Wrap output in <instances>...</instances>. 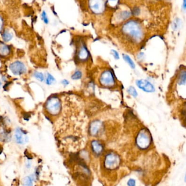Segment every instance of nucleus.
I'll use <instances>...</instances> for the list:
<instances>
[{
	"label": "nucleus",
	"mask_w": 186,
	"mask_h": 186,
	"mask_svg": "<svg viewBox=\"0 0 186 186\" xmlns=\"http://www.w3.org/2000/svg\"><path fill=\"white\" fill-rule=\"evenodd\" d=\"M122 30L125 34L136 41L141 40L143 35L141 26L135 21H129L126 23Z\"/></svg>",
	"instance_id": "obj_1"
},
{
	"label": "nucleus",
	"mask_w": 186,
	"mask_h": 186,
	"mask_svg": "<svg viewBox=\"0 0 186 186\" xmlns=\"http://www.w3.org/2000/svg\"><path fill=\"white\" fill-rule=\"evenodd\" d=\"M120 158L117 154L114 152H110L105 156L103 164L104 166L108 170H114L119 166Z\"/></svg>",
	"instance_id": "obj_2"
},
{
	"label": "nucleus",
	"mask_w": 186,
	"mask_h": 186,
	"mask_svg": "<svg viewBox=\"0 0 186 186\" xmlns=\"http://www.w3.org/2000/svg\"><path fill=\"white\" fill-rule=\"evenodd\" d=\"M151 138L150 133L145 130L143 129L139 133L136 139L137 146L141 149L148 148L151 144Z\"/></svg>",
	"instance_id": "obj_3"
},
{
	"label": "nucleus",
	"mask_w": 186,
	"mask_h": 186,
	"mask_svg": "<svg viewBox=\"0 0 186 186\" xmlns=\"http://www.w3.org/2000/svg\"><path fill=\"white\" fill-rule=\"evenodd\" d=\"M46 108L50 114L57 115L61 110V102L57 97L50 98L46 103Z\"/></svg>",
	"instance_id": "obj_4"
},
{
	"label": "nucleus",
	"mask_w": 186,
	"mask_h": 186,
	"mask_svg": "<svg viewBox=\"0 0 186 186\" xmlns=\"http://www.w3.org/2000/svg\"><path fill=\"white\" fill-rule=\"evenodd\" d=\"M89 7L94 13L100 14L105 9L104 0H89Z\"/></svg>",
	"instance_id": "obj_5"
},
{
	"label": "nucleus",
	"mask_w": 186,
	"mask_h": 186,
	"mask_svg": "<svg viewBox=\"0 0 186 186\" xmlns=\"http://www.w3.org/2000/svg\"><path fill=\"white\" fill-rule=\"evenodd\" d=\"M9 69L15 75H21L26 72L27 69L25 64L19 61H16L9 66Z\"/></svg>",
	"instance_id": "obj_6"
},
{
	"label": "nucleus",
	"mask_w": 186,
	"mask_h": 186,
	"mask_svg": "<svg viewBox=\"0 0 186 186\" xmlns=\"http://www.w3.org/2000/svg\"><path fill=\"white\" fill-rule=\"evenodd\" d=\"M100 82L103 86H110L114 84V76L110 70L105 71L103 72L100 77Z\"/></svg>",
	"instance_id": "obj_7"
},
{
	"label": "nucleus",
	"mask_w": 186,
	"mask_h": 186,
	"mask_svg": "<svg viewBox=\"0 0 186 186\" xmlns=\"http://www.w3.org/2000/svg\"><path fill=\"white\" fill-rule=\"evenodd\" d=\"M15 141L19 144H26L28 141V137L23 129L17 128L14 133Z\"/></svg>",
	"instance_id": "obj_8"
},
{
	"label": "nucleus",
	"mask_w": 186,
	"mask_h": 186,
	"mask_svg": "<svg viewBox=\"0 0 186 186\" xmlns=\"http://www.w3.org/2000/svg\"><path fill=\"white\" fill-rule=\"evenodd\" d=\"M136 84L138 87L147 93H152L155 91L154 86L149 81L145 80H137Z\"/></svg>",
	"instance_id": "obj_9"
},
{
	"label": "nucleus",
	"mask_w": 186,
	"mask_h": 186,
	"mask_svg": "<svg viewBox=\"0 0 186 186\" xmlns=\"http://www.w3.org/2000/svg\"><path fill=\"white\" fill-rule=\"evenodd\" d=\"M91 146L93 152L96 155L99 156L102 153L103 150V147L102 144L101 143H100L99 141H92L91 143Z\"/></svg>",
	"instance_id": "obj_10"
},
{
	"label": "nucleus",
	"mask_w": 186,
	"mask_h": 186,
	"mask_svg": "<svg viewBox=\"0 0 186 186\" xmlns=\"http://www.w3.org/2000/svg\"><path fill=\"white\" fill-rule=\"evenodd\" d=\"M101 127V123L99 120H95L93 122L90 126V133L93 136L96 135Z\"/></svg>",
	"instance_id": "obj_11"
},
{
	"label": "nucleus",
	"mask_w": 186,
	"mask_h": 186,
	"mask_svg": "<svg viewBox=\"0 0 186 186\" xmlns=\"http://www.w3.org/2000/svg\"><path fill=\"white\" fill-rule=\"evenodd\" d=\"M78 56L80 59L81 60H85L87 59L88 57H89V52L88 51L87 49L84 46H82L79 51L78 53Z\"/></svg>",
	"instance_id": "obj_12"
},
{
	"label": "nucleus",
	"mask_w": 186,
	"mask_h": 186,
	"mask_svg": "<svg viewBox=\"0 0 186 186\" xmlns=\"http://www.w3.org/2000/svg\"><path fill=\"white\" fill-rule=\"evenodd\" d=\"M178 83L179 86L186 84V70H182L180 72L178 76Z\"/></svg>",
	"instance_id": "obj_13"
},
{
	"label": "nucleus",
	"mask_w": 186,
	"mask_h": 186,
	"mask_svg": "<svg viewBox=\"0 0 186 186\" xmlns=\"http://www.w3.org/2000/svg\"><path fill=\"white\" fill-rule=\"evenodd\" d=\"M10 49L7 45L0 42V55L6 56L9 53Z\"/></svg>",
	"instance_id": "obj_14"
},
{
	"label": "nucleus",
	"mask_w": 186,
	"mask_h": 186,
	"mask_svg": "<svg viewBox=\"0 0 186 186\" xmlns=\"http://www.w3.org/2000/svg\"><path fill=\"white\" fill-rule=\"evenodd\" d=\"M33 178L31 176H26L23 180V186H33Z\"/></svg>",
	"instance_id": "obj_15"
},
{
	"label": "nucleus",
	"mask_w": 186,
	"mask_h": 186,
	"mask_svg": "<svg viewBox=\"0 0 186 186\" xmlns=\"http://www.w3.org/2000/svg\"><path fill=\"white\" fill-rule=\"evenodd\" d=\"M2 38L4 42H9L13 38V34L7 30H5L2 34Z\"/></svg>",
	"instance_id": "obj_16"
},
{
	"label": "nucleus",
	"mask_w": 186,
	"mask_h": 186,
	"mask_svg": "<svg viewBox=\"0 0 186 186\" xmlns=\"http://www.w3.org/2000/svg\"><path fill=\"white\" fill-rule=\"evenodd\" d=\"M181 26V20L179 18L175 19L173 23L172 27L174 30H177Z\"/></svg>",
	"instance_id": "obj_17"
},
{
	"label": "nucleus",
	"mask_w": 186,
	"mask_h": 186,
	"mask_svg": "<svg viewBox=\"0 0 186 186\" xmlns=\"http://www.w3.org/2000/svg\"><path fill=\"white\" fill-rule=\"evenodd\" d=\"M122 57H123L124 59L129 64V66H131V68H135L136 66H135V64H134L133 61L131 59V58L129 56H127V55H126V54H123V55H122Z\"/></svg>",
	"instance_id": "obj_18"
},
{
	"label": "nucleus",
	"mask_w": 186,
	"mask_h": 186,
	"mask_svg": "<svg viewBox=\"0 0 186 186\" xmlns=\"http://www.w3.org/2000/svg\"><path fill=\"white\" fill-rule=\"evenodd\" d=\"M131 16V12L128 11H124L120 13L119 17V19H121L122 20H124L125 19H127Z\"/></svg>",
	"instance_id": "obj_19"
},
{
	"label": "nucleus",
	"mask_w": 186,
	"mask_h": 186,
	"mask_svg": "<svg viewBox=\"0 0 186 186\" xmlns=\"http://www.w3.org/2000/svg\"><path fill=\"white\" fill-rule=\"evenodd\" d=\"M34 76L39 81L42 82L44 80V75L42 74V72L36 71V72H35L34 73Z\"/></svg>",
	"instance_id": "obj_20"
},
{
	"label": "nucleus",
	"mask_w": 186,
	"mask_h": 186,
	"mask_svg": "<svg viewBox=\"0 0 186 186\" xmlns=\"http://www.w3.org/2000/svg\"><path fill=\"white\" fill-rule=\"evenodd\" d=\"M127 91H128V93H129L130 95L133 96V97H134V98L137 97V95H138L137 91H136V89L133 87H129V89H128V90H127Z\"/></svg>",
	"instance_id": "obj_21"
},
{
	"label": "nucleus",
	"mask_w": 186,
	"mask_h": 186,
	"mask_svg": "<svg viewBox=\"0 0 186 186\" xmlns=\"http://www.w3.org/2000/svg\"><path fill=\"white\" fill-rule=\"evenodd\" d=\"M55 81L54 78L53 77V76H52L51 74H48V75L47 77V79H46V84H48V85H51V84L54 82V81Z\"/></svg>",
	"instance_id": "obj_22"
},
{
	"label": "nucleus",
	"mask_w": 186,
	"mask_h": 186,
	"mask_svg": "<svg viewBox=\"0 0 186 186\" xmlns=\"http://www.w3.org/2000/svg\"><path fill=\"white\" fill-rule=\"evenodd\" d=\"M81 77H82L81 72H80V71H77L72 75L71 79L74 80H79L81 78Z\"/></svg>",
	"instance_id": "obj_23"
},
{
	"label": "nucleus",
	"mask_w": 186,
	"mask_h": 186,
	"mask_svg": "<svg viewBox=\"0 0 186 186\" xmlns=\"http://www.w3.org/2000/svg\"><path fill=\"white\" fill-rule=\"evenodd\" d=\"M42 21H44V23L46 24H47L49 23V19L47 18V16L45 11H42Z\"/></svg>",
	"instance_id": "obj_24"
},
{
	"label": "nucleus",
	"mask_w": 186,
	"mask_h": 186,
	"mask_svg": "<svg viewBox=\"0 0 186 186\" xmlns=\"http://www.w3.org/2000/svg\"><path fill=\"white\" fill-rule=\"evenodd\" d=\"M127 186H136V181L135 179L133 178H130L127 182Z\"/></svg>",
	"instance_id": "obj_25"
},
{
	"label": "nucleus",
	"mask_w": 186,
	"mask_h": 186,
	"mask_svg": "<svg viewBox=\"0 0 186 186\" xmlns=\"http://www.w3.org/2000/svg\"><path fill=\"white\" fill-rule=\"evenodd\" d=\"M118 1L119 0H107V2L110 6L112 7H114L118 4Z\"/></svg>",
	"instance_id": "obj_26"
},
{
	"label": "nucleus",
	"mask_w": 186,
	"mask_h": 186,
	"mask_svg": "<svg viewBox=\"0 0 186 186\" xmlns=\"http://www.w3.org/2000/svg\"><path fill=\"white\" fill-rule=\"evenodd\" d=\"M111 52H112V54L113 55L114 58H115L116 59H118L119 58V54H118V52H117V51L114 50H112L111 51Z\"/></svg>",
	"instance_id": "obj_27"
},
{
	"label": "nucleus",
	"mask_w": 186,
	"mask_h": 186,
	"mask_svg": "<svg viewBox=\"0 0 186 186\" xmlns=\"http://www.w3.org/2000/svg\"><path fill=\"white\" fill-rule=\"evenodd\" d=\"M182 114L183 116V117L186 119V103L184 105V106L183 107L182 112Z\"/></svg>",
	"instance_id": "obj_28"
},
{
	"label": "nucleus",
	"mask_w": 186,
	"mask_h": 186,
	"mask_svg": "<svg viewBox=\"0 0 186 186\" xmlns=\"http://www.w3.org/2000/svg\"><path fill=\"white\" fill-rule=\"evenodd\" d=\"M182 8L183 10L186 11V0H183L182 6Z\"/></svg>",
	"instance_id": "obj_29"
},
{
	"label": "nucleus",
	"mask_w": 186,
	"mask_h": 186,
	"mask_svg": "<svg viewBox=\"0 0 186 186\" xmlns=\"http://www.w3.org/2000/svg\"><path fill=\"white\" fill-rule=\"evenodd\" d=\"M62 83L63 84H64L65 86H67L68 84H69V81H68L67 80H63L62 81Z\"/></svg>",
	"instance_id": "obj_30"
},
{
	"label": "nucleus",
	"mask_w": 186,
	"mask_h": 186,
	"mask_svg": "<svg viewBox=\"0 0 186 186\" xmlns=\"http://www.w3.org/2000/svg\"><path fill=\"white\" fill-rule=\"evenodd\" d=\"M2 25H3V20L0 18V30H1V29L2 28V26H3Z\"/></svg>",
	"instance_id": "obj_31"
},
{
	"label": "nucleus",
	"mask_w": 186,
	"mask_h": 186,
	"mask_svg": "<svg viewBox=\"0 0 186 186\" xmlns=\"http://www.w3.org/2000/svg\"><path fill=\"white\" fill-rule=\"evenodd\" d=\"M185 182H186V175H185Z\"/></svg>",
	"instance_id": "obj_32"
},
{
	"label": "nucleus",
	"mask_w": 186,
	"mask_h": 186,
	"mask_svg": "<svg viewBox=\"0 0 186 186\" xmlns=\"http://www.w3.org/2000/svg\"><path fill=\"white\" fill-rule=\"evenodd\" d=\"M1 84H1V81H0V87L1 86Z\"/></svg>",
	"instance_id": "obj_33"
}]
</instances>
